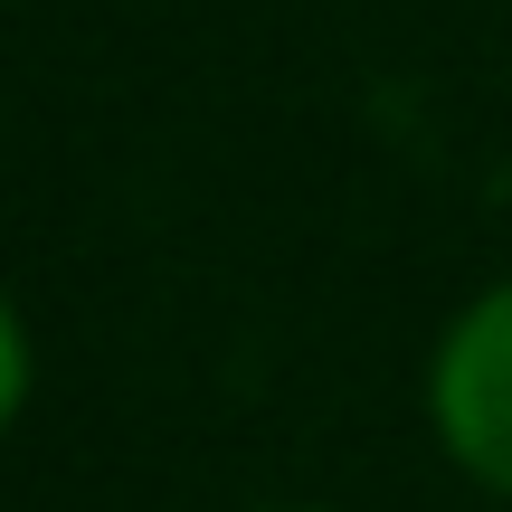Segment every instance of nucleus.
Instances as JSON below:
<instances>
[{
  "label": "nucleus",
  "instance_id": "obj_3",
  "mask_svg": "<svg viewBox=\"0 0 512 512\" xmlns=\"http://www.w3.org/2000/svg\"><path fill=\"white\" fill-rule=\"evenodd\" d=\"M256 512H332V503H256Z\"/></svg>",
  "mask_w": 512,
  "mask_h": 512
},
{
  "label": "nucleus",
  "instance_id": "obj_2",
  "mask_svg": "<svg viewBox=\"0 0 512 512\" xmlns=\"http://www.w3.org/2000/svg\"><path fill=\"white\" fill-rule=\"evenodd\" d=\"M29 380H38L29 323H19V304L0 294V437H10V427H19V408H29Z\"/></svg>",
  "mask_w": 512,
  "mask_h": 512
},
{
  "label": "nucleus",
  "instance_id": "obj_1",
  "mask_svg": "<svg viewBox=\"0 0 512 512\" xmlns=\"http://www.w3.org/2000/svg\"><path fill=\"white\" fill-rule=\"evenodd\" d=\"M427 418L465 484L512 503V285L475 294L427 361Z\"/></svg>",
  "mask_w": 512,
  "mask_h": 512
}]
</instances>
